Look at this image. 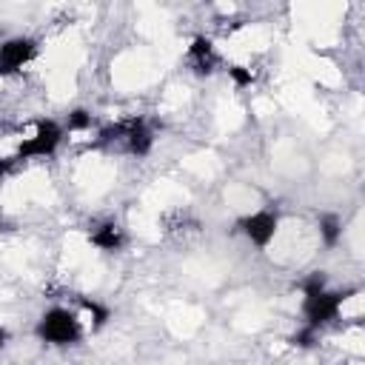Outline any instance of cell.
I'll return each instance as SVG.
<instances>
[{
  "label": "cell",
  "mask_w": 365,
  "mask_h": 365,
  "mask_svg": "<svg viewBox=\"0 0 365 365\" xmlns=\"http://www.w3.org/2000/svg\"><path fill=\"white\" fill-rule=\"evenodd\" d=\"M37 336H40L43 342H48V345H74V342H80L83 328H80V319H77L74 311L54 305V308H48V311L40 317V322H37Z\"/></svg>",
  "instance_id": "1"
},
{
  "label": "cell",
  "mask_w": 365,
  "mask_h": 365,
  "mask_svg": "<svg viewBox=\"0 0 365 365\" xmlns=\"http://www.w3.org/2000/svg\"><path fill=\"white\" fill-rule=\"evenodd\" d=\"M354 294L351 291H314V294H302V317H305V325H314V328H322L328 322H334L339 317V308L342 302Z\"/></svg>",
  "instance_id": "2"
},
{
  "label": "cell",
  "mask_w": 365,
  "mask_h": 365,
  "mask_svg": "<svg viewBox=\"0 0 365 365\" xmlns=\"http://www.w3.org/2000/svg\"><path fill=\"white\" fill-rule=\"evenodd\" d=\"M100 140L108 143V140H123L125 151L134 154V157H145L154 145V137H151V128L145 125V120L140 117H131V120H123V123H114L108 128L100 131Z\"/></svg>",
  "instance_id": "3"
},
{
  "label": "cell",
  "mask_w": 365,
  "mask_h": 365,
  "mask_svg": "<svg viewBox=\"0 0 365 365\" xmlns=\"http://www.w3.org/2000/svg\"><path fill=\"white\" fill-rule=\"evenodd\" d=\"M63 134H66V128H63L60 123H54V120H37L34 134L20 143L14 160H17V163H26V160H31V157H51V154L60 148Z\"/></svg>",
  "instance_id": "4"
},
{
  "label": "cell",
  "mask_w": 365,
  "mask_h": 365,
  "mask_svg": "<svg viewBox=\"0 0 365 365\" xmlns=\"http://www.w3.org/2000/svg\"><path fill=\"white\" fill-rule=\"evenodd\" d=\"M277 228H279V217L274 214V211H254V214H245V217H240L237 220V231L248 240V242H254L257 248H268L271 245V240L277 237Z\"/></svg>",
  "instance_id": "5"
},
{
  "label": "cell",
  "mask_w": 365,
  "mask_h": 365,
  "mask_svg": "<svg viewBox=\"0 0 365 365\" xmlns=\"http://www.w3.org/2000/svg\"><path fill=\"white\" fill-rule=\"evenodd\" d=\"M37 51V43L31 37H11L6 43H0V77L17 74Z\"/></svg>",
  "instance_id": "6"
},
{
  "label": "cell",
  "mask_w": 365,
  "mask_h": 365,
  "mask_svg": "<svg viewBox=\"0 0 365 365\" xmlns=\"http://www.w3.org/2000/svg\"><path fill=\"white\" fill-rule=\"evenodd\" d=\"M188 63L194 66L197 74H211L217 66V54H214V43L208 37H194L188 46Z\"/></svg>",
  "instance_id": "7"
},
{
  "label": "cell",
  "mask_w": 365,
  "mask_h": 365,
  "mask_svg": "<svg viewBox=\"0 0 365 365\" xmlns=\"http://www.w3.org/2000/svg\"><path fill=\"white\" fill-rule=\"evenodd\" d=\"M88 240H91L94 248H100V251H106V254L120 251L123 242H125V237H123V231H120L117 222H103V225H97V228L88 234Z\"/></svg>",
  "instance_id": "8"
},
{
  "label": "cell",
  "mask_w": 365,
  "mask_h": 365,
  "mask_svg": "<svg viewBox=\"0 0 365 365\" xmlns=\"http://www.w3.org/2000/svg\"><path fill=\"white\" fill-rule=\"evenodd\" d=\"M319 237H322V242L328 245V248H334L336 242H339V237H342V220L336 217V214H319Z\"/></svg>",
  "instance_id": "9"
},
{
  "label": "cell",
  "mask_w": 365,
  "mask_h": 365,
  "mask_svg": "<svg viewBox=\"0 0 365 365\" xmlns=\"http://www.w3.org/2000/svg\"><path fill=\"white\" fill-rule=\"evenodd\" d=\"M80 305L91 314V319H94V328H103L106 322H108V317H111V311L106 308V305H100V302H94V299H86V297H80Z\"/></svg>",
  "instance_id": "10"
},
{
  "label": "cell",
  "mask_w": 365,
  "mask_h": 365,
  "mask_svg": "<svg viewBox=\"0 0 365 365\" xmlns=\"http://www.w3.org/2000/svg\"><path fill=\"white\" fill-rule=\"evenodd\" d=\"M66 128L68 131H86V128H91V114L86 108H74L68 114V120H66Z\"/></svg>",
  "instance_id": "11"
},
{
  "label": "cell",
  "mask_w": 365,
  "mask_h": 365,
  "mask_svg": "<svg viewBox=\"0 0 365 365\" xmlns=\"http://www.w3.org/2000/svg\"><path fill=\"white\" fill-rule=\"evenodd\" d=\"M325 285H328L325 271H311V274L299 282V291H302V294H314V291H322Z\"/></svg>",
  "instance_id": "12"
},
{
  "label": "cell",
  "mask_w": 365,
  "mask_h": 365,
  "mask_svg": "<svg viewBox=\"0 0 365 365\" xmlns=\"http://www.w3.org/2000/svg\"><path fill=\"white\" fill-rule=\"evenodd\" d=\"M228 77H231V83H234L237 88H245V86L254 83V74H251V68H245V66H228Z\"/></svg>",
  "instance_id": "13"
},
{
  "label": "cell",
  "mask_w": 365,
  "mask_h": 365,
  "mask_svg": "<svg viewBox=\"0 0 365 365\" xmlns=\"http://www.w3.org/2000/svg\"><path fill=\"white\" fill-rule=\"evenodd\" d=\"M317 331L319 328H314V325H302L294 336H291V345H299V348H311L314 342H317Z\"/></svg>",
  "instance_id": "14"
},
{
  "label": "cell",
  "mask_w": 365,
  "mask_h": 365,
  "mask_svg": "<svg viewBox=\"0 0 365 365\" xmlns=\"http://www.w3.org/2000/svg\"><path fill=\"white\" fill-rule=\"evenodd\" d=\"M6 342H9V331H6V328H0V351L6 348Z\"/></svg>",
  "instance_id": "15"
}]
</instances>
